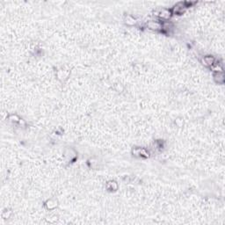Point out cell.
Returning <instances> with one entry per match:
<instances>
[{"label":"cell","mask_w":225,"mask_h":225,"mask_svg":"<svg viewBox=\"0 0 225 225\" xmlns=\"http://www.w3.org/2000/svg\"><path fill=\"white\" fill-rule=\"evenodd\" d=\"M148 26H149V27L150 29H153V30H158V29H160V28H162V25L160 24V23H158V22L150 21L149 24H148Z\"/></svg>","instance_id":"6da1fadb"},{"label":"cell","mask_w":225,"mask_h":225,"mask_svg":"<svg viewBox=\"0 0 225 225\" xmlns=\"http://www.w3.org/2000/svg\"><path fill=\"white\" fill-rule=\"evenodd\" d=\"M160 17L164 18V19H168L169 17H170V11L168 10H163L160 12Z\"/></svg>","instance_id":"7a4b0ae2"},{"label":"cell","mask_w":225,"mask_h":225,"mask_svg":"<svg viewBox=\"0 0 225 225\" xmlns=\"http://www.w3.org/2000/svg\"><path fill=\"white\" fill-rule=\"evenodd\" d=\"M204 61H207V62H205V64L206 65H212L213 63H214V58L213 57H209V56H207L204 58Z\"/></svg>","instance_id":"3957f363"}]
</instances>
